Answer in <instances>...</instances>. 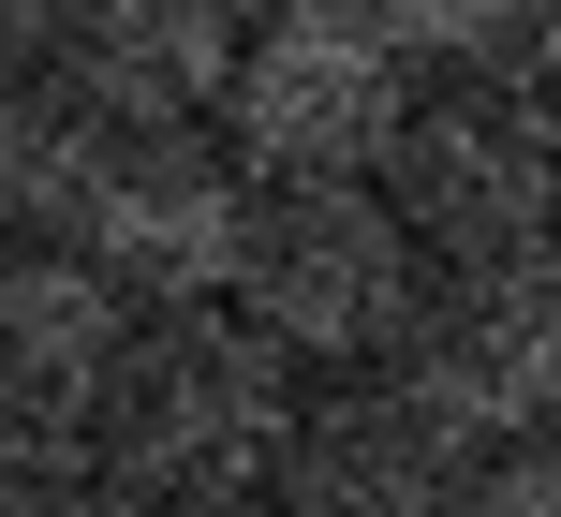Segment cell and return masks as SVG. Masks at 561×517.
Here are the masks:
<instances>
[{
  "label": "cell",
  "mask_w": 561,
  "mask_h": 517,
  "mask_svg": "<svg viewBox=\"0 0 561 517\" xmlns=\"http://www.w3.org/2000/svg\"><path fill=\"white\" fill-rule=\"evenodd\" d=\"M280 444H296V370L237 311H163L118 355L89 459L148 517H252V503H280Z\"/></svg>",
  "instance_id": "6da1fadb"
},
{
  "label": "cell",
  "mask_w": 561,
  "mask_h": 517,
  "mask_svg": "<svg viewBox=\"0 0 561 517\" xmlns=\"http://www.w3.org/2000/svg\"><path fill=\"white\" fill-rule=\"evenodd\" d=\"M414 89H428L414 59L355 0H325V15H252L237 30V74H222L207 118H222V163L252 193H369L399 118H414Z\"/></svg>",
  "instance_id": "7a4b0ae2"
},
{
  "label": "cell",
  "mask_w": 561,
  "mask_h": 517,
  "mask_svg": "<svg viewBox=\"0 0 561 517\" xmlns=\"http://www.w3.org/2000/svg\"><path fill=\"white\" fill-rule=\"evenodd\" d=\"M222 311L252 325L280 370H340V384H369L399 341H414V311H428V252L399 237L385 193H266Z\"/></svg>",
  "instance_id": "3957f363"
},
{
  "label": "cell",
  "mask_w": 561,
  "mask_h": 517,
  "mask_svg": "<svg viewBox=\"0 0 561 517\" xmlns=\"http://www.w3.org/2000/svg\"><path fill=\"white\" fill-rule=\"evenodd\" d=\"M369 193L399 207V237L428 252V282L547 266V237H561V134L533 118V89L444 74V89H414V118H399V148H385Z\"/></svg>",
  "instance_id": "277c9868"
},
{
  "label": "cell",
  "mask_w": 561,
  "mask_h": 517,
  "mask_svg": "<svg viewBox=\"0 0 561 517\" xmlns=\"http://www.w3.org/2000/svg\"><path fill=\"white\" fill-rule=\"evenodd\" d=\"M252 207L266 193L207 134H104L89 177H75L59 252H75L118 311H222V296H237V252H252Z\"/></svg>",
  "instance_id": "5b68a950"
},
{
  "label": "cell",
  "mask_w": 561,
  "mask_h": 517,
  "mask_svg": "<svg viewBox=\"0 0 561 517\" xmlns=\"http://www.w3.org/2000/svg\"><path fill=\"white\" fill-rule=\"evenodd\" d=\"M399 384L444 414L473 459L561 429V282L547 266H473V282H428L414 341H399Z\"/></svg>",
  "instance_id": "8992f818"
},
{
  "label": "cell",
  "mask_w": 561,
  "mask_h": 517,
  "mask_svg": "<svg viewBox=\"0 0 561 517\" xmlns=\"http://www.w3.org/2000/svg\"><path fill=\"white\" fill-rule=\"evenodd\" d=\"M30 74L89 134H193L237 74V0H59Z\"/></svg>",
  "instance_id": "52a82bcc"
},
{
  "label": "cell",
  "mask_w": 561,
  "mask_h": 517,
  "mask_svg": "<svg viewBox=\"0 0 561 517\" xmlns=\"http://www.w3.org/2000/svg\"><path fill=\"white\" fill-rule=\"evenodd\" d=\"M473 489V444L414 400V384H340V400H296V444H280V517H458Z\"/></svg>",
  "instance_id": "ba28073f"
},
{
  "label": "cell",
  "mask_w": 561,
  "mask_h": 517,
  "mask_svg": "<svg viewBox=\"0 0 561 517\" xmlns=\"http://www.w3.org/2000/svg\"><path fill=\"white\" fill-rule=\"evenodd\" d=\"M118 355H134V311L75 252L0 266V429H104Z\"/></svg>",
  "instance_id": "9c48e42d"
},
{
  "label": "cell",
  "mask_w": 561,
  "mask_h": 517,
  "mask_svg": "<svg viewBox=\"0 0 561 517\" xmlns=\"http://www.w3.org/2000/svg\"><path fill=\"white\" fill-rule=\"evenodd\" d=\"M89 148H104V134H89L45 74H0V237H59V222H75Z\"/></svg>",
  "instance_id": "30bf717a"
},
{
  "label": "cell",
  "mask_w": 561,
  "mask_h": 517,
  "mask_svg": "<svg viewBox=\"0 0 561 517\" xmlns=\"http://www.w3.org/2000/svg\"><path fill=\"white\" fill-rule=\"evenodd\" d=\"M414 74H503V45L533 30V0H355Z\"/></svg>",
  "instance_id": "8fae6325"
},
{
  "label": "cell",
  "mask_w": 561,
  "mask_h": 517,
  "mask_svg": "<svg viewBox=\"0 0 561 517\" xmlns=\"http://www.w3.org/2000/svg\"><path fill=\"white\" fill-rule=\"evenodd\" d=\"M458 517H561V429H547V444H503V459H473Z\"/></svg>",
  "instance_id": "7c38bea8"
},
{
  "label": "cell",
  "mask_w": 561,
  "mask_h": 517,
  "mask_svg": "<svg viewBox=\"0 0 561 517\" xmlns=\"http://www.w3.org/2000/svg\"><path fill=\"white\" fill-rule=\"evenodd\" d=\"M503 89H533V118L561 134V0H533V30L503 45Z\"/></svg>",
  "instance_id": "4fadbf2b"
},
{
  "label": "cell",
  "mask_w": 561,
  "mask_h": 517,
  "mask_svg": "<svg viewBox=\"0 0 561 517\" xmlns=\"http://www.w3.org/2000/svg\"><path fill=\"white\" fill-rule=\"evenodd\" d=\"M45 30H59V0H0V74H30V59H45Z\"/></svg>",
  "instance_id": "5bb4252c"
},
{
  "label": "cell",
  "mask_w": 561,
  "mask_h": 517,
  "mask_svg": "<svg viewBox=\"0 0 561 517\" xmlns=\"http://www.w3.org/2000/svg\"><path fill=\"white\" fill-rule=\"evenodd\" d=\"M252 15H325V0H237V30H252Z\"/></svg>",
  "instance_id": "9a60e30c"
},
{
  "label": "cell",
  "mask_w": 561,
  "mask_h": 517,
  "mask_svg": "<svg viewBox=\"0 0 561 517\" xmlns=\"http://www.w3.org/2000/svg\"><path fill=\"white\" fill-rule=\"evenodd\" d=\"M547 282H561V237H547Z\"/></svg>",
  "instance_id": "2e32d148"
}]
</instances>
